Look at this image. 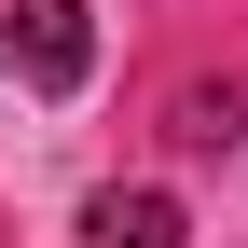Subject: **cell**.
I'll use <instances>...</instances> for the list:
<instances>
[{
    "label": "cell",
    "instance_id": "1",
    "mask_svg": "<svg viewBox=\"0 0 248 248\" xmlns=\"http://www.w3.org/2000/svg\"><path fill=\"white\" fill-rule=\"evenodd\" d=\"M83 69H97V14H83V0H0V83L69 97Z\"/></svg>",
    "mask_w": 248,
    "mask_h": 248
},
{
    "label": "cell",
    "instance_id": "2",
    "mask_svg": "<svg viewBox=\"0 0 248 248\" xmlns=\"http://www.w3.org/2000/svg\"><path fill=\"white\" fill-rule=\"evenodd\" d=\"M83 248H193V221H179V193H152V179H110V193L83 207Z\"/></svg>",
    "mask_w": 248,
    "mask_h": 248
},
{
    "label": "cell",
    "instance_id": "3",
    "mask_svg": "<svg viewBox=\"0 0 248 248\" xmlns=\"http://www.w3.org/2000/svg\"><path fill=\"white\" fill-rule=\"evenodd\" d=\"M234 124H248V83H193L179 97V152H234Z\"/></svg>",
    "mask_w": 248,
    "mask_h": 248
}]
</instances>
